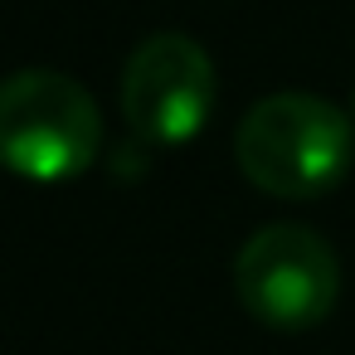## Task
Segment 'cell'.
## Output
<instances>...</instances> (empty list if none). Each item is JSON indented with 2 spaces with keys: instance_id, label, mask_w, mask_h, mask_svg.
Here are the masks:
<instances>
[{
  "instance_id": "obj_1",
  "label": "cell",
  "mask_w": 355,
  "mask_h": 355,
  "mask_svg": "<svg viewBox=\"0 0 355 355\" xmlns=\"http://www.w3.org/2000/svg\"><path fill=\"white\" fill-rule=\"evenodd\" d=\"M350 122L355 117L316 93H272L243 112L234 161L243 180L272 200H316L336 190L355 161Z\"/></svg>"
},
{
  "instance_id": "obj_2",
  "label": "cell",
  "mask_w": 355,
  "mask_h": 355,
  "mask_svg": "<svg viewBox=\"0 0 355 355\" xmlns=\"http://www.w3.org/2000/svg\"><path fill=\"white\" fill-rule=\"evenodd\" d=\"M103 151L93 93L59 69H20L0 88V156L35 185L83 175Z\"/></svg>"
},
{
  "instance_id": "obj_3",
  "label": "cell",
  "mask_w": 355,
  "mask_h": 355,
  "mask_svg": "<svg viewBox=\"0 0 355 355\" xmlns=\"http://www.w3.org/2000/svg\"><path fill=\"white\" fill-rule=\"evenodd\" d=\"M243 311L272 331L321 326L340 297V258L306 224H263L234 258Z\"/></svg>"
},
{
  "instance_id": "obj_4",
  "label": "cell",
  "mask_w": 355,
  "mask_h": 355,
  "mask_svg": "<svg viewBox=\"0 0 355 355\" xmlns=\"http://www.w3.org/2000/svg\"><path fill=\"white\" fill-rule=\"evenodd\" d=\"M214 98L219 78L209 54L180 30L146 35L122 69V122L146 151H171L200 137Z\"/></svg>"
},
{
  "instance_id": "obj_5",
  "label": "cell",
  "mask_w": 355,
  "mask_h": 355,
  "mask_svg": "<svg viewBox=\"0 0 355 355\" xmlns=\"http://www.w3.org/2000/svg\"><path fill=\"white\" fill-rule=\"evenodd\" d=\"M350 117H355V88H350Z\"/></svg>"
}]
</instances>
